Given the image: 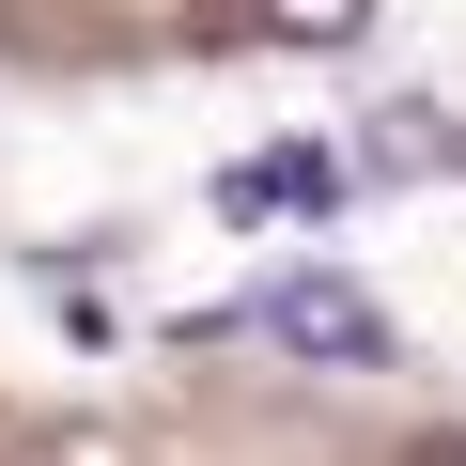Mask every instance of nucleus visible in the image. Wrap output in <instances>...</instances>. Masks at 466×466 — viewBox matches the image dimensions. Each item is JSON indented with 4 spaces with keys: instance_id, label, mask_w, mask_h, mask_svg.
Segmentation results:
<instances>
[{
    "instance_id": "f257e3e1",
    "label": "nucleus",
    "mask_w": 466,
    "mask_h": 466,
    "mask_svg": "<svg viewBox=\"0 0 466 466\" xmlns=\"http://www.w3.org/2000/svg\"><path fill=\"white\" fill-rule=\"evenodd\" d=\"M280 358H342V373H373L389 358V311L358 296V280H327V265H296V280H265V311H249Z\"/></svg>"
},
{
    "instance_id": "f03ea898",
    "label": "nucleus",
    "mask_w": 466,
    "mask_h": 466,
    "mask_svg": "<svg viewBox=\"0 0 466 466\" xmlns=\"http://www.w3.org/2000/svg\"><path fill=\"white\" fill-rule=\"evenodd\" d=\"M342 187H358L342 156H233L218 171V218H327Z\"/></svg>"
},
{
    "instance_id": "7ed1b4c3",
    "label": "nucleus",
    "mask_w": 466,
    "mask_h": 466,
    "mask_svg": "<svg viewBox=\"0 0 466 466\" xmlns=\"http://www.w3.org/2000/svg\"><path fill=\"white\" fill-rule=\"evenodd\" d=\"M435 156H451V140H435V109H373V140H358L342 171H373V187H420Z\"/></svg>"
},
{
    "instance_id": "20e7f679",
    "label": "nucleus",
    "mask_w": 466,
    "mask_h": 466,
    "mask_svg": "<svg viewBox=\"0 0 466 466\" xmlns=\"http://www.w3.org/2000/svg\"><path fill=\"white\" fill-rule=\"evenodd\" d=\"M358 16H373V0H265L280 47H358Z\"/></svg>"
},
{
    "instance_id": "39448f33",
    "label": "nucleus",
    "mask_w": 466,
    "mask_h": 466,
    "mask_svg": "<svg viewBox=\"0 0 466 466\" xmlns=\"http://www.w3.org/2000/svg\"><path fill=\"white\" fill-rule=\"evenodd\" d=\"M435 466H466V435H451V451H435Z\"/></svg>"
}]
</instances>
